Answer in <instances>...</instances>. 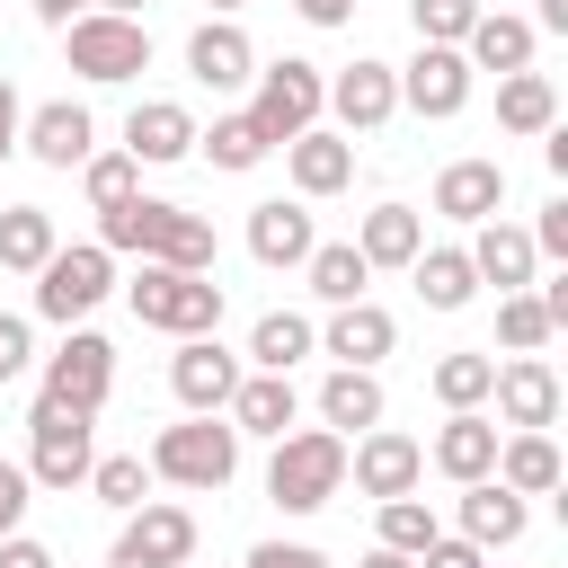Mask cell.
<instances>
[{"instance_id": "1", "label": "cell", "mask_w": 568, "mask_h": 568, "mask_svg": "<svg viewBox=\"0 0 568 568\" xmlns=\"http://www.w3.org/2000/svg\"><path fill=\"white\" fill-rule=\"evenodd\" d=\"M98 248H133L151 266H186V275H213V222L169 204V195H124L98 213Z\"/></svg>"}, {"instance_id": "2", "label": "cell", "mask_w": 568, "mask_h": 568, "mask_svg": "<svg viewBox=\"0 0 568 568\" xmlns=\"http://www.w3.org/2000/svg\"><path fill=\"white\" fill-rule=\"evenodd\" d=\"M337 488H346V435H328V426H284V435H275V462H266V497H275L284 515H320Z\"/></svg>"}, {"instance_id": "3", "label": "cell", "mask_w": 568, "mask_h": 568, "mask_svg": "<svg viewBox=\"0 0 568 568\" xmlns=\"http://www.w3.org/2000/svg\"><path fill=\"white\" fill-rule=\"evenodd\" d=\"M124 293H133V320L142 328H169V337H213L222 328V284L213 275H186V266H151L142 257V275Z\"/></svg>"}, {"instance_id": "4", "label": "cell", "mask_w": 568, "mask_h": 568, "mask_svg": "<svg viewBox=\"0 0 568 568\" xmlns=\"http://www.w3.org/2000/svg\"><path fill=\"white\" fill-rule=\"evenodd\" d=\"M231 470H240L231 417H186V426L151 435V479H169V488H231Z\"/></svg>"}, {"instance_id": "5", "label": "cell", "mask_w": 568, "mask_h": 568, "mask_svg": "<svg viewBox=\"0 0 568 568\" xmlns=\"http://www.w3.org/2000/svg\"><path fill=\"white\" fill-rule=\"evenodd\" d=\"M62 53H71L80 80L115 89V80H142V71H151V27H142V18H115V9H80V18L62 27Z\"/></svg>"}, {"instance_id": "6", "label": "cell", "mask_w": 568, "mask_h": 568, "mask_svg": "<svg viewBox=\"0 0 568 568\" xmlns=\"http://www.w3.org/2000/svg\"><path fill=\"white\" fill-rule=\"evenodd\" d=\"M89 462H98V426H89L80 408L36 399V417H27V479H36V488H80Z\"/></svg>"}, {"instance_id": "7", "label": "cell", "mask_w": 568, "mask_h": 568, "mask_svg": "<svg viewBox=\"0 0 568 568\" xmlns=\"http://www.w3.org/2000/svg\"><path fill=\"white\" fill-rule=\"evenodd\" d=\"M320 106H328V80H320V62H302V53H284V62H257V98H248V115L266 124V142H293V133H311V124H320Z\"/></svg>"}, {"instance_id": "8", "label": "cell", "mask_w": 568, "mask_h": 568, "mask_svg": "<svg viewBox=\"0 0 568 568\" xmlns=\"http://www.w3.org/2000/svg\"><path fill=\"white\" fill-rule=\"evenodd\" d=\"M106 284H115V248H98V240H80V248H53L44 266H36V311L44 320H89L98 302H106Z\"/></svg>"}, {"instance_id": "9", "label": "cell", "mask_w": 568, "mask_h": 568, "mask_svg": "<svg viewBox=\"0 0 568 568\" xmlns=\"http://www.w3.org/2000/svg\"><path fill=\"white\" fill-rule=\"evenodd\" d=\"M106 390H115V346H106L98 328H71V337L44 355V390H36V399L98 417V408H106Z\"/></svg>"}, {"instance_id": "10", "label": "cell", "mask_w": 568, "mask_h": 568, "mask_svg": "<svg viewBox=\"0 0 568 568\" xmlns=\"http://www.w3.org/2000/svg\"><path fill=\"white\" fill-rule=\"evenodd\" d=\"M178 559H195V515L169 506V497H142V506L124 515L106 568H178Z\"/></svg>"}, {"instance_id": "11", "label": "cell", "mask_w": 568, "mask_h": 568, "mask_svg": "<svg viewBox=\"0 0 568 568\" xmlns=\"http://www.w3.org/2000/svg\"><path fill=\"white\" fill-rule=\"evenodd\" d=\"M169 390L186 417H222L231 390H240V355L222 337H178V364H169Z\"/></svg>"}, {"instance_id": "12", "label": "cell", "mask_w": 568, "mask_h": 568, "mask_svg": "<svg viewBox=\"0 0 568 568\" xmlns=\"http://www.w3.org/2000/svg\"><path fill=\"white\" fill-rule=\"evenodd\" d=\"M346 479L382 506V497H408L417 479H426V444L417 435H390V426H364L355 435V453H346Z\"/></svg>"}, {"instance_id": "13", "label": "cell", "mask_w": 568, "mask_h": 568, "mask_svg": "<svg viewBox=\"0 0 568 568\" xmlns=\"http://www.w3.org/2000/svg\"><path fill=\"white\" fill-rule=\"evenodd\" d=\"M399 106H417V115H462L470 106V62H462V44H417V62L399 71Z\"/></svg>"}, {"instance_id": "14", "label": "cell", "mask_w": 568, "mask_h": 568, "mask_svg": "<svg viewBox=\"0 0 568 568\" xmlns=\"http://www.w3.org/2000/svg\"><path fill=\"white\" fill-rule=\"evenodd\" d=\"M328 106H337V124H346V133H382V124L399 115V71H390V62H373V53H355V62L328 80Z\"/></svg>"}, {"instance_id": "15", "label": "cell", "mask_w": 568, "mask_h": 568, "mask_svg": "<svg viewBox=\"0 0 568 568\" xmlns=\"http://www.w3.org/2000/svg\"><path fill=\"white\" fill-rule=\"evenodd\" d=\"M186 71H195L213 98H222V89H248V80H257V44H248L231 18H204V27L186 36Z\"/></svg>"}, {"instance_id": "16", "label": "cell", "mask_w": 568, "mask_h": 568, "mask_svg": "<svg viewBox=\"0 0 568 568\" xmlns=\"http://www.w3.org/2000/svg\"><path fill=\"white\" fill-rule=\"evenodd\" d=\"M18 142H27L44 169H80V160L98 151V124H89V106H80V98H53V106H36V115L18 124Z\"/></svg>"}, {"instance_id": "17", "label": "cell", "mask_w": 568, "mask_h": 568, "mask_svg": "<svg viewBox=\"0 0 568 568\" xmlns=\"http://www.w3.org/2000/svg\"><path fill=\"white\" fill-rule=\"evenodd\" d=\"M195 133H204V124H195L178 98H142V106L124 115V151H133L142 169H169V160H186V151H195Z\"/></svg>"}, {"instance_id": "18", "label": "cell", "mask_w": 568, "mask_h": 568, "mask_svg": "<svg viewBox=\"0 0 568 568\" xmlns=\"http://www.w3.org/2000/svg\"><path fill=\"white\" fill-rule=\"evenodd\" d=\"M426 462L444 470V479H488L497 470V417H479V408H453L444 426H435V444H426Z\"/></svg>"}, {"instance_id": "19", "label": "cell", "mask_w": 568, "mask_h": 568, "mask_svg": "<svg viewBox=\"0 0 568 568\" xmlns=\"http://www.w3.org/2000/svg\"><path fill=\"white\" fill-rule=\"evenodd\" d=\"M320 346H328L337 364H364V373H373V364L399 346V320H390L382 302H337V311H328V328H320Z\"/></svg>"}, {"instance_id": "20", "label": "cell", "mask_w": 568, "mask_h": 568, "mask_svg": "<svg viewBox=\"0 0 568 568\" xmlns=\"http://www.w3.org/2000/svg\"><path fill=\"white\" fill-rule=\"evenodd\" d=\"M488 399H497L506 426H550V417H559V373H550L541 355H515V364H497Z\"/></svg>"}, {"instance_id": "21", "label": "cell", "mask_w": 568, "mask_h": 568, "mask_svg": "<svg viewBox=\"0 0 568 568\" xmlns=\"http://www.w3.org/2000/svg\"><path fill=\"white\" fill-rule=\"evenodd\" d=\"M532 18H515V9H479L470 18V36H462V62L470 71H532Z\"/></svg>"}, {"instance_id": "22", "label": "cell", "mask_w": 568, "mask_h": 568, "mask_svg": "<svg viewBox=\"0 0 568 568\" xmlns=\"http://www.w3.org/2000/svg\"><path fill=\"white\" fill-rule=\"evenodd\" d=\"M311 204H284V195H266V204H248V257L257 266H302L311 257Z\"/></svg>"}, {"instance_id": "23", "label": "cell", "mask_w": 568, "mask_h": 568, "mask_svg": "<svg viewBox=\"0 0 568 568\" xmlns=\"http://www.w3.org/2000/svg\"><path fill=\"white\" fill-rule=\"evenodd\" d=\"M470 231H479V240H470V275L497 284V293H524L532 266H541V257H532V231H515V222H497V213L470 222Z\"/></svg>"}, {"instance_id": "24", "label": "cell", "mask_w": 568, "mask_h": 568, "mask_svg": "<svg viewBox=\"0 0 568 568\" xmlns=\"http://www.w3.org/2000/svg\"><path fill=\"white\" fill-rule=\"evenodd\" d=\"M240 435H284L293 417H302V390H293V373H240V390H231V408H222Z\"/></svg>"}, {"instance_id": "25", "label": "cell", "mask_w": 568, "mask_h": 568, "mask_svg": "<svg viewBox=\"0 0 568 568\" xmlns=\"http://www.w3.org/2000/svg\"><path fill=\"white\" fill-rule=\"evenodd\" d=\"M284 169H293L302 195H337V186L355 178V133H320V124H311V133L284 142Z\"/></svg>"}, {"instance_id": "26", "label": "cell", "mask_w": 568, "mask_h": 568, "mask_svg": "<svg viewBox=\"0 0 568 568\" xmlns=\"http://www.w3.org/2000/svg\"><path fill=\"white\" fill-rule=\"evenodd\" d=\"M506 204V169L497 160H453L444 178H435V213L444 222H488Z\"/></svg>"}, {"instance_id": "27", "label": "cell", "mask_w": 568, "mask_h": 568, "mask_svg": "<svg viewBox=\"0 0 568 568\" xmlns=\"http://www.w3.org/2000/svg\"><path fill=\"white\" fill-rule=\"evenodd\" d=\"M488 479H506L515 497H550L559 488V444L541 426H515V435H497V470Z\"/></svg>"}, {"instance_id": "28", "label": "cell", "mask_w": 568, "mask_h": 568, "mask_svg": "<svg viewBox=\"0 0 568 568\" xmlns=\"http://www.w3.org/2000/svg\"><path fill=\"white\" fill-rule=\"evenodd\" d=\"M462 541H479V550L524 541V497H515L506 479H470V488H462Z\"/></svg>"}, {"instance_id": "29", "label": "cell", "mask_w": 568, "mask_h": 568, "mask_svg": "<svg viewBox=\"0 0 568 568\" xmlns=\"http://www.w3.org/2000/svg\"><path fill=\"white\" fill-rule=\"evenodd\" d=\"M320 426H328V435H364V426H382V382H373L364 364H337V373L320 382Z\"/></svg>"}, {"instance_id": "30", "label": "cell", "mask_w": 568, "mask_h": 568, "mask_svg": "<svg viewBox=\"0 0 568 568\" xmlns=\"http://www.w3.org/2000/svg\"><path fill=\"white\" fill-rule=\"evenodd\" d=\"M355 248H364V266H408V257L426 248V222H417L408 204H373V213L355 222Z\"/></svg>"}, {"instance_id": "31", "label": "cell", "mask_w": 568, "mask_h": 568, "mask_svg": "<svg viewBox=\"0 0 568 568\" xmlns=\"http://www.w3.org/2000/svg\"><path fill=\"white\" fill-rule=\"evenodd\" d=\"M302 275H311V293H320L328 311H337V302H364V284H373V266H364V248H355V240H311Z\"/></svg>"}, {"instance_id": "32", "label": "cell", "mask_w": 568, "mask_h": 568, "mask_svg": "<svg viewBox=\"0 0 568 568\" xmlns=\"http://www.w3.org/2000/svg\"><path fill=\"white\" fill-rule=\"evenodd\" d=\"M408 275H417V302H426V311H462V302L479 293L470 248H417V257H408Z\"/></svg>"}, {"instance_id": "33", "label": "cell", "mask_w": 568, "mask_h": 568, "mask_svg": "<svg viewBox=\"0 0 568 568\" xmlns=\"http://www.w3.org/2000/svg\"><path fill=\"white\" fill-rule=\"evenodd\" d=\"M497 124H506V133H550V124H559V89H550L541 71H506V80H497Z\"/></svg>"}, {"instance_id": "34", "label": "cell", "mask_w": 568, "mask_h": 568, "mask_svg": "<svg viewBox=\"0 0 568 568\" xmlns=\"http://www.w3.org/2000/svg\"><path fill=\"white\" fill-rule=\"evenodd\" d=\"M311 346H320V328H311L302 311H266V320L248 328V364H257V373H293Z\"/></svg>"}, {"instance_id": "35", "label": "cell", "mask_w": 568, "mask_h": 568, "mask_svg": "<svg viewBox=\"0 0 568 568\" xmlns=\"http://www.w3.org/2000/svg\"><path fill=\"white\" fill-rule=\"evenodd\" d=\"M53 248H62V240H53V213H44V204H9V213H0V266H9V275H36Z\"/></svg>"}, {"instance_id": "36", "label": "cell", "mask_w": 568, "mask_h": 568, "mask_svg": "<svg viewBox=\"0 0 568 568\" xmlns=\"http://www.w3.org/2000/svg\"><path fill=\"white\" fill-rule=\"evenodd\" d=\"M195 151H204L213 169H257V160H266L275 142H266V124H257V115L240 106V115H213V133H195Z\"/></svg>"}, {"instance_id": "37", "label": "cell", "mask_w": 568, "mask_h": 568, "mask_svg": "<svg viewBox=\"0 0 568 568\" xmlns=\"http://www.w3.org/2000/svg\"><path fill=\"white\" fill-rule=\"evenodd\" d=\"M488 382H497V355H435V373H426V390L444 399V408H488Z\"/></svg>"}, {"instance_id": "38", "label": "cell", "mask_w": 568, "mask_h": 568, "mask_svg": "<svg viewBox=\"0 0 568 568\" xmlns=\"http://www.w3.org/2000/svg\"><path fill=\"white\" fill-rule=\"evenodd\" d=\"M80 488H98V506H124V515H133V506L151 497V462H142V453H106V462H89Z\"/></svg>"}, {"instance_id": "39", "label": "cell", "mask_w": 568, "mask_h": 568, "mask_svg": "<svg viewBox=\"0 0 568 568\" xmlns=\"http://www.w3.org/2000/svg\"><path fill=\"white\" fill-rule=\"evenodd\" d=\"M80 186H89V204L106 213V204L142 195V160H133V151H89V160H80Z\"/></svg>"}, {"instance_id": "40", "label": "cell", "mask_w": 568, "mask_h": 568, "mask_svg": "<svg viewBox=\"0 0 568 568\" xmlns=\"http://www.w3.org/2000/svg\"><path fill=\"white\" fill-rule=\"evenodd\" d=\"M550 328H559V320L541 311V293H497V337H506L515 355H541Z\"/></svg>"}, {"instance_id": "41", "label": "cell", "mask_w": 568, "mask_h": 568, "mask_svg": "<svg viewBox=\"0 0 568 568\" xmlns=\"http://www.w3.org/2000/svg\"><path fill=\"white\" fill-rule=\"evenodd\" d=\"M435 532H444V524H435V506H426L417 488H408V497H382V550H408V559H417Z\"/></svg>"}, {"instance_id": "42", "label": "cell", "mask_w": 568, "mask_h": 568, "mask_svg": "<svg viewBox=\"0 0 568 568\" xmlns=\"http://www.w3.org/2000/svg\"><path fill=\"white\" fill-rule=\"evenodd\" d=\"M470 18H479V0H408L417 44H462V36H470Z\"/></svg>"}, {"instance_id": "43", "label": "cell", "mask_w": 568, "mask_h": 568, "mask_svg": "<svg viewBox=\"0 0 568 568\" xmlns=\"http://www.w3.org/2000/svg\"><path fill=\"white\" fill-rule=\"evenodd\" d=\"M27 506H36L27 462H0V532H18V524H27Z\"/></svg>"}, {"instance_id": "44", "label": "cell", "mask_w": 568, "mask_h": 568, "mask_svg": "<svg viewBox=\"0 0 568 568\" xmlns=\"http://www.w3.org/2000/svg\"><path fill=\"white\" fill-rule=\"evenodd\" d=\"M417 568H488V550H479V541H462V532H435V541L417 550Z\"/></svg>"}, {"instance_id": "45", "label": "cell", "mask_w": 568, "mask_h": 568, "mask_svg": "<svg viewBox=\"0 0 568 568\" xmlns=\"http://www.w3.org/2000/svg\"><path fill=\"white\" fill-rule=\"evenodd\" d=\"M27 355H36L27 320H18V311H0V382H18V373H27Z\"/></svg>"}, {"instance_id": "46", "label": "cell", "mask_w": 568, "mask_h": 568, "mask_svg": "<svg viewBox=\"0 0 568 568\" xmlns=\"http://www.w3.org/2000/svg\"><path fill=\"white\" fill-rule=\"evenodd\" d=\"M248 568H328V559H320L311 541H257V550H248Z\"/></svg>"}, {"instance_id": "47", "label": "cell", "mask_w": 568, "mask_h": 568, "mask_svg": "<svg viewBox=\"0 0 568 568\" xmlns=\"http://www.w3.org/2000/svg\"><path fill=\"white\" fill-rule=\"evenodd\" d=\"M532 257H568V204H541V222H532Z\"/></svg>"}, {"instance_id": "48", "label": "cell", "mask_w": 568, "mask_h": 568, "mask_svg": "<svg viewBox=\"0 0 568 568\" xmlns=\"http://www.w3.org/2000/svg\"><path fill=\"white\" fill-rule=\"evenodd\" d=\"M0 568H53V550L27 541V532H0Z\"/></svg>"}, {"instance_id": "49", "label": "cell", "mask_w": 568, "mask_h": 568, "mask_svg": "<svg viewBox=\"0 0 568 568\" xmlns=\"http://www.w3.org/2000/svg\"><path fill=\"white\" fill-rule=\"evenodd\" d=\"M293 9H302L311 27H346V18H355V0H293Z\"/></svg>"}, {"instance_id": "50", "label": "cell", "mask_w": 568, "mask_h": 568, "mask_svg": "<svg viewBox=\"0 0 568 568\" xmlns=\"http://www.w3.org/2000/svg\"><path fill=\"white\" fill-rule=\"evenodd\" d=\"M18 151V89H9V71H0V160Z\"/></svg>"}, {"instance_id": "51", "label": "cell", "mask_w": 568, "mask_h": 568, "mask_svg": "<svg viewBox=\"0 0 568 568\" xmlns=\"http://www.w3.org/2000/svg\"><path fill=\"white\" fill-rule=\"evenodd\" d=\"M80 9H89V0H36V27H53V36H62Z\"/></svg>"}, {"instance_id": "52", "label": "cell", "mask_w": 568, "mask_h": 568, "mask_svg": "<svg viewBox=\"0 0 568 568\" xmlns=\"http://www.w3.org/2000/svg\"><path fill=\"white\" fill-rule=\"evenodd\" d=\"M532 27H550V36H568V0H541V18Z\"/></svg>"}, {"instance_id": "53", "label": "cell", "mask_w": 568, "mask_h": 568, "mask_svg": "<svg viewBox=\"0 0 568 568\" xmlns=\"http://www.w3.org/2000/svg\"><path fill=\"white\" fill-rule=\"evenodd\" d=\"M364 568H417L408 550H364Z\"/></svg>"}, {"instance_id": "54", "label": "cell", "mask_w": 568, "mask_h": 568, "mask_svg": "<svg viewBox=\"0 0 568 568\" xmlns=\"http://www.w3.org/2000/svg\"><path fill=\"white\" fill-rule=\"evenodd\" d=\"M89 9H115V18H142V0H89Z\"/></svg>"}, {"instance_id": "55", "label": "cell", "mask_w": 568, "mask_h": 568, "mask_svg": "<svg viewBox=\"0 0 568 568\" xmlns=\"http://www.w3.org/2000/svg\"><path fill=\"white\" fill-rule=\"evenodd\" d=\"M213 9H240V0H213Z\"/></svg>"}, {"instance_id": "56", "label": "cell", "mask_w": 568, "mask_h": 568, "mask_svg": "<svg viewBox=\"0 0 568 568\" xmlns=\"http://www.w3.org/2000/svg\"><path fill=\"white\" fill-rule=\"evenodd\" d=\"M178 568H195V559H178Z\"/></svg>"}]
</instances>
